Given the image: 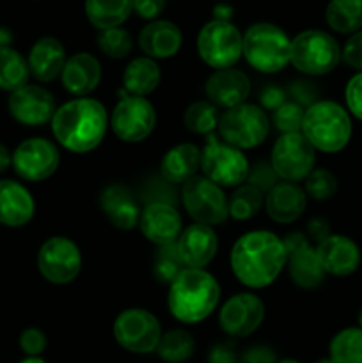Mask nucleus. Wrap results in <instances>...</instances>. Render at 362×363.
Wrapping results in <instances>:
<instances>
[{
  "label": "nucleus",
  "instance_id": "1",
  "mask_svg": "<svg viewBox=\"0 0 362 363\" xmlns=\"http://www.w3.org/2000/svg\"><path fill=\"white\" fill-rule=\"evenodd\" d=\"M229 262L238 282L251 289H265L286 268V247L270 230H251L234 241Z\"/></svg>",
  "mask_w": 362,
  "mask_h": 363
},
{
  "label": "nucleus",
  "instance_id": "2",
  "mask_svg": "<svg viewBox=\"0 0 362 363\" xmlns=\"http://www.w3.org/2000/svg\"><path fill=\"white\" fill-rule=\"evenodd\" d=\"M52 133L64 149L77 155L98 147L109 130V113L92 98H75L55 110Z\"/></svg>",
  "mask_w": 362,
  "mask_h": 363
},
{
  "label": "nucleus",
  "instance_id": "3",
  "mask_svg": "<svg viewBox=\"0 0 362 363\" xmlns=\"http://www.w3.org/2000/svg\"><path fill=\"white\" fill-rule=\"evenodd\" d=\"M220 303V286L202 268H185L169 286L167 307L174 319L197 325L213 314Z\"/></svg>",
  "mask_w": 362,
  "mask_h": 363
},
{
  "label": "nucleus",
  "instance_id": "4",
  "mask_svg": "<svg viewBox=\"0 0 362 363\" xmlns=\"http://www.w3.org/2000/svg\"><path fill=\"white\" fill-rule=\"evenodd\" d=\"M302 135L316 151L339 152L350 144L353 124L348 110L332 99H318L305 108Z\"/></svg>",
  "mask_w": 362,
  "mask_h": 363
},
{
  "label": "nucleus",
  "instance_id": "5",
  "mask_svg": "<svg viewBox=\"0 0 362 363\" xmlns=\"http://www.w3.org/2000/svg\"><path fill=\"white\" fill-rule=\"evenodd\" d=\"M243 57L259 73H279L291 62V39L277 25L254 23L243 34Z\"/></svg>",
  "mask_w": 362,
  "mask_h": 363
},
{
  "label": "nucleus",
  "instance_id": "6",
  "mask_svg": "<svg viewBox=\"0 0 362 363\" xmlns=\"http://www.w3.org/2000/svg\"><path fill=\"white\" fill-rule=\"evenodd\" d=\"M341 62V46L336 38L323 30H304L291 39V62L307 77L332 73Z\"/></svg>",
  "mask_w": 362,
  "mask_h": 363
},
{
  "label": "nucleus",
  "instance_id": "7",
  "mask_svg": "<svg viewBox=\"0 0 362 363\" xmlns=\"http://www.w3.org/2000/svg\"><path fill=\"white\" fill-rule=\"evenodd\" d=\"M219 133L226 144L240 151L254 149L268 137L270 119L261 106L245 101L233 108H227L220 116Z\"/></svg>",
  "mask_w": 362,
  "mask_h": 363
},
{
  "label": "nucleus",
  "instance_id": "8",
  "mask_svg": "<svg viewBox=\"0 0 362 363\" xmlns=\"http://www.w3.org/2000/svg\"><path fill=\"white\" fill-rule=\"evenodd\" d=\"M202 176L220 188H238L247 181L251 163L243 151L220 142L215 133H209L201 149Z\"/></svg>",
  "mask_w": 362,
  "mask_h": 363
},
{
  "label": "nucleus",
  "instance_id": "9",
  "mask_svg": "<svg viewBox=\"0 0 362 363\" xmlns=\"http://www.w3.org/2000/svg\"><path fill=\"white\" fill-rule=\"evenodd\" d=\"M197 52L213 69H227L243 57V34L231 21L212 20L201 28Z\"/></svg>",
  "mask_w": 362,
  "mask_h": 363
},
{
  "label": "nucleus",
  "instance_id": "10",
  "mask_svg": "<svg viewBox=\"0 0 362 363\" xmlns=\"http://www.w3.org/2000/svg\"><path fill=\"white\" fill-rule=\"evenodd\" d=\"M181 202L195 223L219 225L229 216V197L204 176H194L181 186Z\"/></svg>",
  "mask_w": 362,
  "mask_h": 363
},
{
  "label": "nucleus",
  "instance_id": "11",
  "mask_svg": "<svg viewBox=\"0 0 362 363\" xmlns=\"http://www.w3.org/2000/svg\"><path fill=\"white\" fill-rule=\"evenodd\" d=\"M316 149L302 133L280 135L272 147L270 165L279 179L302 183L314 170Z\"/></svg>",
  "mask_w": 362,
  "mask_h": 363
},
{
  "label": "nucleus",
  "instance_id": "12",
  "mask_svg": "<svg viewBox=\"0 0 362 363\" xmlns=\"http://www.w3.org/2000/svg\"><path fill=\"white\" fill-rule=\"evenodd\" d=\"M38 269L53 286L71 284L82 272L80 248L66 236L48 238L38 252Z\"/></svg>",
  "mask_w": 362,
  "mask_h": 363
},
{
  "label": "nucleus",
  "instance_id": "13",
  "mask_svg": "<svg viewBox=\"0 0 362 363\" xmlns=\"http://www.w3.org/2000/svg\"><path fill=\"white\" fill-rule=\"evenodd\" d=\"M114 337L123 350L135 354H149L156 351L162 326L146 308H126L114 321Z\"/></svg>",
  "mask_w": 362,
  "mask_h": 363
},
{
  "label": "nucleus",
  "instance_id": "14",
  "mask_svg": "<svg viewBox=\"0 0 362 363\" xmlns=\"http://www.w3.org/2000/svg\"><path fill=\"white\" fill-rule=\"evenodd\" d=\"M156 126V110L149 99L126 94L110 116V128L119 140L138 144L153 133Z\"/></svg>",
  "mask_w": 362,
  "mask_h": 363
},
{
  "label": "nucleus",
  "instance_id": "15",
  "mask_svg": "<svg viewBox=\"0 0 362 363\" xmlns=\"http://www.w3.org/2000/svg\"><path fill=\"white\" fill-rule=\"evenodd\" d=\"M60 152L52 140L32 137L21 142L13 151V169L23 181L39 183L57 172Z\"/></svg>",
  "mask_w": 362,
  "mask_h": 363
},
{
  "label": "nucleus",
  "instance_id": "16",
  "mask_svg": "<svg viewBox=\"0 0 362 363\" xmlns=\"http://www.w3.org/2000/svg\"><path fill=\"white\" fill-rule=\"evenodd\" d=\"M286 247V268L295 286L302 289H316L323 284L327 273L323 272L316 247L309 243L302 233H291L284 238Z\"/></svg>",
  "mask_w": 362,
  "mask_h": 363
},
{
  "label": "nucleus",
  "instance_id": "17",
  "mask_svg": "<svg viewBox=\"0 0 362 363\" xmlns=\"http://www.w3.org/2000/svg\"><path fill=\"white\" fill-rule=\"evenodd\" d=\"M265 319V303L252 293H238L227 298L220 307L219 325L229 337H248L261 326Z\"/></svg>",
  "mask_w": 362,
  "mask_h": 363
},
{
  "label": "nucleus",
  "instance_id": "18",
  "mask_svg": "<svg viewBox=\"0 0 362 363\" xmlns=\"http://www.w3.org/2000/svg\"><path fill=\"white\" fill-rule=\"evenodd\" d=\"M7 108L16 123L23 126H43L46 123H52L57 103L48 89L27 84L18 91L11 92Z\"/></svg>",
  "mask_w": 362,
  "mask_h": 363
},
{
  "label": "nucleus",
  "instance_id": "19",
  "mask_svg": "<svg viewBox=\"0 0 362 363\" xmlns=\"http://www.w3.org/2000/svg\"><path fill=\"white\" fill-rule=\"evenodd\" d=\"M138 229L149 243L156 247L176 243L183 233V220L176 206L165 202L146 204L138 218Z\"/></svg>",
  "mask_w": 362,
  "mask_h": 363
},
{
  "label": "nucleus",
  "instance_id": "20",
  "mask_svg": "<svg viewBox=\"0 0 362 363\" xmlns=\"http://www.w3.org/2000/svg\"><path fill=\"white\" fill-rule=\"evenodd\" d=\"M322 268L327 275L350 277L358 269L362 254L358 245L343 234H330L316 245Z\"/></svg>",
  "mask_w": 362,
  "mask_h": 363
},
{
  "label": "nucleus",
  "instance_id": "21",
  "mask_svg": "<svg viewBox=\"0 0 362 363\" xmlns=\"http://www.w3.org/2000/svg\"><path fill=\"white\" fill-rule=\"evenodd\" d=\"M206 98L219 108H233L247 101L251 94V80L236 67L216 69L208 77L204 85Z\"/></svg>",
  "mask_w": 362,
  "mask_h": 363
},
{
  "label": "nucleus",
  "instance_id": "22",
  "mask_svg": "<svg viewBox=\"0 0 362 363\" xmlns=\"http://www.w3.org/2000/svg\"><path fill=\"white\" fill-rule=\"evenodd\" d=\"M99 208L116 229L131 230L138 225L142 213L138 199L124 184H109L99 195Z\"/></svg>",
  "mask_w": 362,
  "mask_h": 363
},
{
  "label": "nucleus",
  "instance_id": "23",
  "mask_svg": "<svg viewBox=\"0 0 362 363\" xmlns=\"http://www.w3.org/2000/svg\"><path fill=\"white\" fill-rule=\"evenodd\" d=\"M176 245L187 268H204L216 255L219 238L213 227L194 222L192 225L185 227Z\"/></svg>",
  "mask_w": 362,
  "mask_h": 363
},
{
  "label": "nucleus",
  "instance_id": "24",
  "mask_svg": "<svg viewBox=\"0 0 362 363\" xmlns=\"http://www.w3.org/2000/svg\"><path fill=\"white\" fill-rule=\"evenodd\" d=\"M60 82L70 94L77 98H87L102 82V64L87 52L75 53L67 57L60 73Z\"/></svg>",
  "mask_w": 362,
  "mask_h": 363
},
{
  "label": "nucleus",
  "instance_id": "25",
  "mask_svg": "<svg viewBox=\"0 0 362 363\" xmlns=\"http://www.w3.org/2000/svg\"><path fill=\"white\" fill-rule=\"evenodd\" d=\"M35 202L31 191L13 179L0 181V223L6 227H23L34 218Z\"/></svg>",
  "mask_w": 362,
  "mask_h": 363
},
{
  "label": "nucleus",
  "instance_id": "26",
  "mask_svg": "<svg viewBox=\"0 0 362 363\" xmlns=\"http://www.w3.org/2000/svg\"><path fill=\"white\" fill-rule=\"evenodd\" d=\"M183 45V34L172 21H149L138 34V46L146 57L153 60L170 59L180 52Z\"/></svg>",
  "mask_w": 362,
  "mask_h": 363
},
{
  "label": "nucleus",
  "instance_id": "27",
  "mask_svg": "<svg viewBox=\"0 0 362 363\" xmlns=\"http://www.w3.org/2000/svg\"><path fill=\"white\" fill-rule=\"evenodd\" d=\"M266 213L277 223H293L304 215L307 208V195L298 183H277L266 194Z\"/></svg>",
  "mask_w": 362,
  "mask_h": 363
},
{
  "label": "nucleus",
  "instance_id": "28",
  "mask_svg": "<svg viewBox=\"0 0 362 363\" xmlns=\"http://www.w3.org/2000/svg\"><path fill=\"white\" fill-rule=\"evenodd\" d=\"M66 50L62 43L55 38H41L32 45L27 62L31 74L41 84L55 80L60 77L66 64Z\"/></svg>",
  "mask_w": 362,
  "mask_h": 363
},
{
  "label": "nucleus",
  "instance_id": "29",
  "mask_svg": "<svg viewBox=\"0 0 362 363\" xmlns=\"http://www.w3.org/2000/svg\"><path fill=\"white\" fill-rule=\"evenodd\" d=\"M201 169V149L192 142L174 145L160 162V174L170 184H185Z\"/></svg>",
  "mask_w": 362,
  "mask_h": 363
},
{
  "label": "nucleus",
  "instance_id": "30",
  "mask_svg": "<svg viewBox=\"0 0 362 363\" xmlns=\"http://www.w3.org/2000/svg\"><path fill=\"white\" fill-rule=\"evenodd\" d=\"M162 71L156 60L149 57H137L126 66L123 73V87L130 96H148L160 85Z\"/></svg>",
  "mask_w": 362,
  "mask_h": 363
},
{
  "label": "nucleus",
  "instance_id": "31",
  "mask_svg": "<svg viewBox=\"0 0 362 363\" xmlns=\"http://www.w3.org/2000/svg\"><path fill=\"white\" fill-rule=\"evenodd\" d=\"M133 11V0H85V14L98 30L121 27Z\"/></svg>",
  "mask_w": 362,
  "mask_h": 363
},
{
  "label": "nucleus",
  "instance_id": "32",
  "mask_svg": "<svg viewBox=\"0 0 362 363\" xmlns=\"http://www.w3.org/2000/svg\"><path fill=\"white\" fill-rule=\"evenodd\" d=\"M325 20L339 34H355L362 30V0H330Z\"/></svg>",
  "mask_w": 362,
  "mask_h": 363
},
{
  "label": "nucleus",
  "instance_id": "33",
  "mask_svg": "<svg viewBox=\"0 0 362 363\" xmlns=\"http://www.w3.org/2000/svg\"><path fill=\"white\" fill-rule=\"evenodd\" d=\"M31 69L20 52L11 46L0 48V91L14 92L28 84Z\"/></svg>",
  "mask_w": 362,
  "mask_h": 363
},
{
  "label": "nucleus",
  "instance_id": "34",
  "mask_svg": "<svg viewBox=\"0 0 362 363\" xmlns=\"http://www.w3.org/2000/svg\"><path fill=\"white\" fill-rule=\"evenodd\" d=\"M195 351V340L187 330H170L162 333L160 342L156 346V353L167 363H185L190 360Z\"/></svg>",
  "mask_w": 362,
  "mask_h": 363
},
{
  "label": "nucleus",
  "instance_id": "35",
  "mask_svg": "<svg viewBox=\"0 0 362 363\" xmlns=\"http://www.w3.org/2000/svg\"><path fill=\"white\" fill-rule=\"evenodd\" d=\"M329 358L334 363H362V328L350 326L332 337Z\"/></svg>",
  "mask_w": 362,
  "mask_h": 363
},
{
  "label": "nucleus",
  "instance_id": "36",
  "mask_svg": "<svg viewBox=\"0 0 362 363\" xmlns=\"http://www.w3.org/2000/svg\"><path fill=\"white\" fill-rule=\"evenodd\" d=\"M263 204H265L263 191L251 186V184H240L229 197V216L245 222V220L254 218L259 209L263 208Z\"/></svg>",
  "mask_w": 362,
  "mask_h": 363
},
{
  "label": "nucleus",
  "instance_id": "37",
  "mask_svg": "<svg viewBox=\"0 0 362 363\" xmlns=\"http://www.w3.org/2000/svg\"><path fill=\"white\" fill-rule=\"evenodd\" d=\"M219 108L208 99L195 101L185 110L183 123L188 131L195 135H209L219 128Z\"/></svg>",
  "mask_w": 362,
  "mask_h": 363
},
{
  "label": "nucleus",
  "instance_id": "38",
  "mask_svg": "<svg viewBox=\"0 0 362 363\" xmlns=\"http://www.w3.org/2000/svg\"><path fill=\"white\" fill-rule=\"evenodd\" d=\"M187 266L183 264L180 250H177L176 243L165 245V247H158V252L153 261V275L158 282L162 284H172L174 279L180 275Z\"/></svg>",
  "mask_w": 362,
  "mask_h": 363
},
{
  "label": "nucleus",
  "instance_id": "39",
  "mask_svg": "<svg viewBox=\"0 0 362 363\" xmlns=\"http://www.w3.org/2000/svg\"><path fill=\"white\" fill-rule=\"evenodd\" d=\"M96 43H98V48L110 59H124L130 55L133 48V39L130 32L121 27L99 30Z\"/></svg>",
  "mask_w": 362,
  "mask_h": 363
},
{
  "label": "nucleus",
  "instance_id": "40",
  "mask_svg": "<svg viewBox=\"0 0 362 363\" xmlns=\"http://www.w3.org/2000/svg\"><path fill=\"white\" fill-rule=\"evenodd\" d=\"M304 191L307 197L318 202L330 201L337 194V177L327 169H314L304 181Z\"/></svg>",
  "mask_w": 362,
  "mask_h": 363
},
{
  "label": "nucleus",
  "instance_id": "41",
  "mask_svg": "<svg viewBox=\"0 0 362 363\" xmlns=\"http://www.w3.org/2000/svg\"><path fill=\"white\" fill-rule=\"evenodd\" d=\"M305 108L300 106L295 101H286L279 106L277 110H273L272 123L275 126L277 131H280L283 135L286 133H300L302 131V123H304Z\"/></svg>",
  "mask_w": 362,
  "mask_h": 363
},
{
  "label": "nucleus",
  "instance_id": "42",
  "mask_svg": "<svg viewBox=\"0 0 362 363\" xmlns=\"http://www.w3.org/2000/svg\"><path fill=\"white\" fill-rule=\"evenodd\" d=\"M247 184H251V186L258 188L259 191H263V194H268L270 190H272L273 186H275L277 183H279V176L275 174V170L272 169V165H270V162H259L256 163V165L251 167V170H248V176H247V181H245Z\"/></svg>",
  "mask_w": 362,
  "mask_h": 363
},
{
  "label": "nucleus",
  "instance_id": "43",
  "mask_svg": "<svg viewBox=\"0 0 362 363\" xmlns=\"http://www.w3.org/2000/svg\"><path fill=\"white\" fill-rule=\"evenodd\" d=\"M286 94L290 96L291 101L298 103V105L304 106V108H309L312 103L318 101L319 89L312 80H309V78H302V80L291 82Z\"/></svg>",
  "mask_w": 362,
  "mask_h": 363
},
{
  "label": "nucleus",
  "instance_id": "44",
  "mask_svg": "<svg viewBox=\"0 0 362 363\" xmlns=\"http://www.w3.org/2000/svg\"><path fill=\"white\" fill-rule=\"evenodd\" d=\"M344 103L348 113L362 121V73H355L344 87Z\"/></svg>",
  "mask_w": 362,
  "mask_h": 363
},
{
  "label": "nucleus",
  "instance_id": "45",
  "mask_svg": "<svg viewBox=\"0 0 362 363\" xmlns=\"http://www.w3.org/2000/svg\"><path fill=\"white\" fill-rule=\"evenodd\" d=\"M341 60H344L357 73H362V30L348 38V41L341 48Z\"/></svg>",
  "mask_w": 362,
  "mask_h": 363
},
{
  "label": "nucleus",
  "instance_id": "46",
  "mask_svg": "<svg viewBox=\"0 0 362 363\" xmlns=\"http://www.w3.org/2000/svg\"><path fill=\"white\" fill-rule=\"evenodd\" d=\"M20 350L27 357H41L46 347V335L39 328H27L20 335Z\"/></svg>",
  "mask_w": 362,
  "mask_h": 363
},
{
  "label": "nucleus",
  "instance_id": "47",
  "mask_svg": "<svg viewBox=\"0 0 362 363\" xmlns=\"http://www.w3.org/2000/svg\"><path fill=\"white\" fill-rule=\"evenodd\" d=\"M165 9V0H133V13L144 20L155 21Z\"/></svg>",
  "mask_w": 362,
  "mask_h": 363
},
{
  "label": "nucleus",
  "instance_id": "48",
  "mask_svg": "<svg viewBox=\"0 0 362 363\" xmlns=\"http://www.w3.org/2000/svg\"><path fill=\"white\" fill-rule=\"evenodd\" d=\"M286 91H283L280 87H277V85H268V87L263 89L261 92V98H259V101H261V108L265 110H277L279 108L283 103H286Z\"/></svg>",
  "mask_w": 362,
  "mask_h": 363
},
{
  "label": "nucleus",
  "instance_id": "49",
  "mask_svg": "<svg viewBox=\"0 0 362 363\" xmlns=\"http://www.w3.org/2000/svg\"><path fill=\"white\" fill-rule=\"evenodd\" d=\"M243 363H277L275 351L268 346H254L245 351Z\"/></svg>",
  "mask_w": 362,
  "mask_h": 363
},
{
  "label": "nucleus",
  "instance_id": "50",
  "mask_svg": "<svg viewBox=\"0 0 362 363\" xmlns=\"http://www.w3.org/2000/svg\"><path fill=\"white\" fill-rule=\"evenodd\" d=\"M208 363H236V353L231 344H219L208 354Z\"/></svg>",
  "mask_w": 362,
  "mask_h": 363
},
{
  "label": "nucleus",
  "instance_id": "51",
  "mask_svg": "<svg viewBox=\"0 0 362 363\" xmlns=\"http://www.w3.org/2000/svg\"><path fill=\"white\" fill-rule=\"evenodd\" d=\"M307 230L309 236H311L312 240L318 241V243L325 240L327 236H330V225L325 218H312L311 222H309Z\"/></svg>",
  "mask_w": 362,
  "mask_h": 363
},
{
  "label": "nucleus",
  "instance_id": "52",
  "mask_svg": "<svg viewBox=\"0 0 362 363\" xmlns=\"http://www.w3.org/2000/svg\"><path fill=\"white\" fill-rule=\"evenodd\" d=\"M11 165H13V152L6 145L0 144V174L6 172Z\"/></svg>",
  "mask_w": 362,
  "mask_h": 363
},
{
  "label": "nucleus",
  "instance_id": "53",
  "mask_svg": "<svg viewBox=\"0 0 362 363\" xmlns=\"http://www.w3.org/2000/svg\"><path fill=\"white\" fill-rule=\"evenodd\" d=\"M213 14H215V20H222V21H229L231 16H233V9L227 4H219V6L213 9Z\"/></svg>",
  "mask_w": 362,
  "mask_h": 363
},
{
  "label": "nucleus",
  "instance_id": "54",
  "mask_svg": "<svg viewBox=\"0 0 362 363\" xmlns=\"http://www.w3.org/2000/svg\"><path fill=\"white\" fill-rule=\"evenodd\" d=\"M11 43H13V32L6 27H0V48L11 46Z\"/></svg>",
  "mask_w": 362,
  "mask_h": 363
},
{
  "label": "nucleus",
  "instance_id": "55",
  "mask_svg": "<svg viewBox=\"0 0 362 363\" xmlns=\"http://www.w3.org/2000/svg\"><path fill=\"white\" fill-rule=\"evenodd\" d=\"M18 363H46V362L43 360L41 357H27V358H23V360L18 362Z\"/></svg>",
  "mask_w": 362,
  "mask_h": 363
},
{
  "label": "nucleus",
  "instance_id": "56",
  "mask_svg": "<svg viewBox=\"0 0 362 363\" xmlns=\"http://www.w3.org/2000/svg\"><path fill=\"white\" fill-rule=\"evenodd\" d=\"M277 363H300V362L293 360V358H284V360H279Z\"/></svg>",
  "mask_w": 362,
  "mask_h": 363
},
{
  "label": "nucleus",
  "instance_id": "57",
  "mask_svg": "<svg viewBox=\"0 0 362 363\" xmlns=\"http://www.w3.org/2000/svg\"><path fill=\"white\" fill-rule=\"evenodd\" d=\"M357 321H358V328H362V307H361V311H358Z\"/></svg>",
  "mask_w": 362,
  "mask_h": 363
},
{
  "label": "nucleus",
  "instance_id": "58",
  "mask_svg": "<svg viewBox=\"0 0 362 363\" xmlns=\"http://www.w3.org/2000/svg\"><path fill=\"white\" fill-rule=\"evenodd\" d=\"M316 363H334V362L330 360V358H323V360H319V362H316Z\"/></svg>",
  "mask_w": 362,
  "mask_h": 363
}]
</instances>
